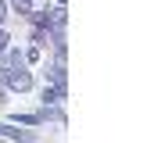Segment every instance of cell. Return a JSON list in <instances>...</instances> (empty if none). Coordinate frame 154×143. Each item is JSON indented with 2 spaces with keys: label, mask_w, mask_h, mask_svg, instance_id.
<instances>
[{
  "label": "cell",
  "mask_w": 154,
  "mask_h": 143,
  "mask_svg": "<svg viewBox=\"0 0 154 143\" xmlns=\"http://www.w3.org/2000/svg\"><path fill=\"white\" fill-rule=\"evenodd\" d=\"M0 79H7V86H11V90H18V93L32 86V79H29V72H22V68H14V72H0Z\"/></svg>",
  "instance_id": "1"
},
{
  "label": "cell",
  "mask_w": 154,
  "mask_h": 143,
  "mask_svg": "<svg viewBox=\"0 0 154 143\" xmlns=\"http://www.w3.org/2000/svg\"><path fill=\"white\" fill-rule=\"evenodd\" d=\"M0 136H7V140H18V143H32V132H18V129H11L7 122H0Z\"/></svg>",
  "instance_id": "2"
},
{
  "label": "cell",
  "mask_w": 154,
  "mask_h": 143,
  "mask_svg": "<svg viewBox=\"0 0 154 143\" xmlns=\"http://www.w3.org/2000/svg\"><path fill=\"white\" fill-rule=\"evenodd\" d=\"M57 97H65V90H57V86L54 90H43V100H57Z\"/></svg>",
  "instance_id": "3"
},
{
  "label": "cell",
  "mask_w": 154,
  "mask_h": 143,
  "mask_svg": "<svg viewBox=\"0 0 154 143\" xmlns=\"http://www.w3.org/2000/svg\"><path fill=\"white\" fill-rule=\"evenodd\" d=\"M14 4H18V11H22V14H29V11H32V0H14Z\"/></svg>",
  "instance_id": "4"
},
{
  "label": "cell",
  "mask_w": 154,
  "mask_h": 143,
  "mask_svg": "<svg viewBox=\"0 0 154 143\" xmlns=\"http://www.w3.org/2000/svg\"><path fill=\"white\" fill-rule=\"evenodd\" d=\"M4 47H7V36H4V32H0V50H4Z\"/></svg>",
  "instance_id": "5"
},
{
  "label": "cell",
  "mask_w": 154,
  "mask_h": 143,
  "mask_svg": "<svg viewBox=\"0 0 154 143\" xmlns=\"http://www.w3.org/2000/svg\"><path fill=\"white\" fill-rule=\"evenodd\" d=\"M0 22H4V0H0Z\"/></svg>",
  "instance_id": "6"
},
{
  "label": "cell",
  "mask_w": 154,
  "mask_h": 143,
  "mask_svg": "<svg viewBox=\"0 0 154 143\" xmlns=\"http://www.w3.org/2000/svg\"><path fill=\"white\" fill-rule=\"evenodd\" d=\"M57 4H65V0H57Z\"/></svg>",
  "instance_id": "7"
}]
</instances>
